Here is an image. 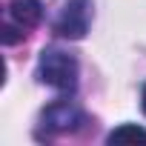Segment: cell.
I'll return each instance as SVG.
<instances>
[{
	"mask_svg": "<svg viewBox=\"0 0 146 146\" xmlns=\"http://www.w3.org/2000/svg\"><path fill=\"white\" fill-rule=\"evenodd\" d=\"M86 123V112L72 103V100H54L40 115V129L46 135H63V132H78Z\"/></svg>",
	"mask_w": 146,
	"mask_h": 146,
	"instance_id": "cell-4",
	"label": "cell"
},
{
	"mask_svg": "<svg viewBox=\"0 0 146 146\" xmlns=\"http://www.w3.org/2000/svg\"><path fill=\"white\" fill-rule=\"evenodd\" d=\"M140 106H143V115H146V83H143V89H140Z\"/></svg>",
	"mask_w": 146,
	"mask_h": 146,
	"instance_id": "cell-6",
	"label": "cell"
},
{
	"mask_svg": "<svg viewBox=\"0 0 146 146\" xmlns=\"http://www.w3.org/2000/svg\"><path fill=\"white\" fill-rule=\"evenodd\" d=\"M78 78L80 66L72 52H63L57 46H49L37 57V80L57 89L60 95H75L78 92Z\"/></svg>",
	"mask_w": 146,
	"mask_h": 146,
	"instance_id": "cell-1",
	"label": "cell"
},
{
	"mask_svg": "<svg viewBox=\"0 0 146 146\" xmlns=\"http://www.w3.org/2000/svg\"><path fill=\"white\" fill-rule=\"evenodd\" d=\"M89 23H92V0H63V6L52 20V29L60 37L80 40L86 37Z\"/></svg>",
	"mask_w": 146,
	"mask_h": 146,
	"instance_id": "cell-3",
	"label": "cell"
},
{
	"mask_svg": "<svg viewBox=\"0 0 146 146\" xmlns=\"http://www.w3.org/2000/svg\"><path fill=\"white\" fill-rule=\"evenodd\" d=\"M137 140L146 143V129L137 126V123H123V126L112 129L109 137H106V143H137Z\"/></svg>",
	"mask_w": 146,
	"mask_h": 146,
	"instance_id": "cell-5",
	"label": "cell"
},
{
	"mask_svg": "<svg viewBox=\"0 0 146 146\" xmlns=\"http://www.w3.org/2000/svg\"><path fill=\"white\" fill-rule=\"evenodd\" d=\"M43 17V6L40 0H9L6 6V20H3V43L12 46L20 37L29 35V29H35Z\"/></svg>",
	"mask_w": 146,
	"mask_h": 146,
	"instance_id": "cell-2",
	"label": "cell"
}]
</instances>
